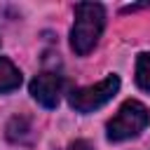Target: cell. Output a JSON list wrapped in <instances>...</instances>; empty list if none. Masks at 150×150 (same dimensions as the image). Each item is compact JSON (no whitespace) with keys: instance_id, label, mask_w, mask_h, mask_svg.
<instances>
[{"instance_id":"1","label":"cell","mask_w":150,"mask_h":150,"mask_svg":"<svg viewBox=\"0 0 150 150\" xmlns=\"http://www.w3.org/2000/svg\"><path fill=\"white\" fill-rule=\"evenodd\" d=\"M105 26V9L98 2H77L75 5V21L70 28V47L77 56H87Z\"/></svg>"},{"instance_id":"2","label":"cell","mask_w":150,"mask_h":150,"mask_svg":"<svg viewBox=\"0 0 150 150\" xmlns=\"http://www.w3.org/2000/svg\"><path fill=\"white\" fill-rule=\"evenodd\" d=\"M148 124H150V110L141 101L129 98L120 105L117 115L105 124V136L112 143L129 141V138H136Z\"/></svg>"},{"instance_id":"3","label":"cell","mask_w":150,"mask_h":150,"mask_svg":"<svg viewBox=\"0 0 150 150\" xmlns=\"http://www.w3.org/2000/svg\"><path fill=\"white\" fill-rule=\"evenodd\" d=\"M120 89V77L117 75H108L105 80L96 82V84H89V87H77V89H70L68 94V103L73 110L77 112H94L98 108H103Z\"/></svg>"},{"instance_id":"4","label":"cell","mask_w":150,"mask_h":150,"mask_svg":"<svg viewBox=\"0 0 150 150\" xmlns=\"http://www.w3.org/2000/svg\"><path fill=\"white\" fill-rule=\"evenodd\" d=\"M63 77L59 73H40L30 80V96L42 108H56L63 91Z\"/></svg>"},{"instance_id":"5","label":"cell","mask_w":150,"mask_h":150,"mask_svg":"<svg viewBox=\"0 0 150 150\" xmlns=\"http://www.w3.org/2000/svg\"><path fill=\"white\" fill-rule=\"evenodd\" d=\"M7 138L12 143H19V145H30L35 141V131H33V122L30 117L26 115H14L9 122H7Z\"/></svg>"},{"instance_id":"6","label":"cell","mask_w":150,"mask_h":150,"mask_svg":"<svg viewBox=\"0 0 150 150\" xmlns=\"http://www.w3.org/2000/svg\"><path fill=\"white\" fill-rule=\"evenodd\" d=\"M19 87H21V70L7 56H0V94L14 91Z\"/></svg>"},{"instance_id":"7","label":"cell","mask_w":150,"mask_h":150,"mask_svg":"<svg viewBox=\"0 0 150 150\" xmlns=\"http://www.w3.org/2000/svg\"><path fill=\"white\" fill-rule=\"evenodd\" d=\"M136 84L143 91H150V52L141 54L136 61Z\"/></svg>"},{"instance_id":"8","label":"cell","mask_w":150,"mask_h":150,"mask_svg":"<svg viewBox=\"0 0 150 150\" xmlns=\"http://www.w3.org/2000/svg\"><path fill=\"white\" fill-rule=\"evenodd\" d=\"M68 150H94V145L89 141H84V138H77V141H73L68 145Z\"/></svg>"}]
</instances>
